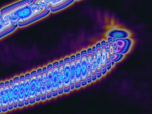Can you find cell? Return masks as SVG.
I'll return each instance as SVG.
<instances>
[{
	"label": "cell",
	"instance_id": "obj_1",
	"mask_svg": "<svg viewBox=\"0 0 152 114\" xmlns=\"http://www.w3.org/2000/svg\"><path fill=\"white\" fill-rule=\"evenodd\" d=\"M51 13L47 6H36L27 4L15 10L11 13L1 14L0 17L3 20H8L23 27L44 18Z\"/></svg>",
	"mask_w": 152,
	"mask_h": 114
},
{
	"label": "cell",
	"instance_id": "obj_2",
	"mask_svg": "<svg viewBox=\"0 0 152 114\" xmlns=\"http://www.w3.org/2000/svg\"><path fill=\"white\" fill-rule=\"evenodd\" d=\"M114 49L115 53L125 55L128 54L133 45V41L130 38L112 39Z\"/></svg>",
	"mask_w": 152,
	"mask_h": 114
},
{
	"label": "cell",
	"instance_id": "obj_3",
	"mask_svg": "<svg viewBox=\"0 0 152 114\" xmlns=\"http://www.w3.org/2000/svg\"><path fill=\"white\" fill-rule=\"evenodd\" d=\"M74 1V0H51L46 6L51 12L55 13L71 5Z\"/></svg>",
	"mask_w": 152,
	"mask_h": 114
},
{
	"label": "cell",
	"instance_id": "obj_4",
	"mask_svg": "<svg viewBox=\"0 0 152 114\" xmlns=\"http://www.w3.org/2000/svg\"><path fill=\"white\" fill-rule=\"evenodd\" d=\"M19 86H18V96L17 108H21L24 106V75L21 74L19 76Z\"/></svg>",
	"mask_w": 152,
	"mask_h": 114
},
{
	"label": "cell",
	"instance_id": "obj_5",
	"mask_svg": "<svg viewBox=\"0 0 152 114\" xmlns=\"http://www.w3.org/2000/svg\"><path fill=\"white\" fill-rule=\"evenodd\" d=\"M107 37L114 39H122L130 38L131 34L129 32L125 30L121 29H112L108 32L106 34Z\"/></svg>",
	"mask_w": 152,
	"mask_h": 114
},
{
	"label": "cell",
	"instance_id": "obj_6",
	"mask_svg": "<svg viewBox=\"0 0 152 114\" xmlns=\"http://www.w3.org/2000/svg\"><path fill=\"white\" fill-rule=\"evenodd\" d=\"M10 90V82L9 80H6L4 81V92L3 96L2 97V106L1 111L2 112H5L8 109V96Z\"/></svg>",
	"mask_w": 152,
	"mask_h": 114
},
{
	"label": "cell",
	"instance_id": "obj_7",
	"mask_svg": "<svg viewBox=\"0 0 152 114\" xmlns=\"http://www.w3.org/2000/svg\"><path fill=\"white\" fill-rule=\"evenodd\" d=\"M14 83L13 87V109H16L18 103V86H19V76H16L13 79Z\"/></svg>",
	"mask_w": 152,
	"mask_h": 114
},
{
	"label": "cell",
	"instance_id": "obj_8",
	"mask_svg": "<svg viewBox=\"0 0 152 114\" xmlns=\"http://www.w3.org/2000/svg\"><path fill=\"white\" fill-rule=\"evenodd\" d=\"M111 61V65L112 67H114L115 66V63H119V62L122 61L123 59L125 58V55L121 54H118V53H114L112 56H110Z\"/></svg>",
	"mask_w": 152,
	"mask_h": 114
},
{
	"label": "cell",
	"instance_id": "obj_9",
	"mask_svg": "<svg viewBox=\"0 0 152 114\" xmlns=\"http://www.w3.org/2000/svg\"><path fill=\"white\" fill-rule=\"evenodd\" d=\"M52 81L47 79L45 83L46 99H48V100H50L52 98Z\"/></svg>",
	"mask_w": 152,
	"mask_h": 114
},
{
	"label": "cell",
	"instance_id": "obj_10",
	"mask_svg": "<svg viewBox=\"0 0 152 114\" xmlns=\"http://www.w3.org/2000/svg\"><path fill=\"white\" fill-rule=\"evenodd\" d=\"M13 87H10L9 93L8 96V109L9 111H11L13 109Z\"/></svg>",
	"mask_w": 152,
	"mask_h": 114
},
{
	"label": "cell",
	"instance_id": "obj_11",
	"mask_svg": "<svg viewBox=\"0 0 152 114\" xmlns=\"http://www.w3.org/2000/svg\"><path fill=\"white\" fill-rule=\"evenodd\" d=\"M105 58H106V67L108 72H109L112 69V65H111V58H110V54L109 52V48H108V42L106 41V51L105 54Z\"/></svg>",
	"mask_w": 152,
	"mask_h": 114
},
{
	"label": "cell",
	"instance_id": "obj_12",
	"mask_svg": "<svg viewBox=\"0 0 152 114\" xmlns=\"http://www.w3.org/2000/svg\"><path fill=\"white\" fill-rule=\"evenodd\" d=\"M30 4L36 6H46L51 0H29Z\"/></svg>",
	"mask_w": 152,
	"mask_h": 114
},
{
	"label": "cell",
	"instance_id": "obj_13",
	"mask_svg": "<svg viewBox=\"0 0 152 114\" xmlns=\"http://www.w3.org/2000/svg\"><path fill=\"white\" fill-rule=\"evenodd\" d=\"M101 67H102V76H106L108 71H107L106 67V58H105V54H102L101 56Z\"/></svg>",
	"mask_w": 152,
	"mask_h": 114
},
{
	"label": "cell",
	"instance_id": "obj_14",
	"mask_svg": "<svg viewBox=\"0 0 152 114\" xmlns=\"http://www.w3.org/2000/svg\"><path fill=\"white\" fill-rule=\"evenodd\" d=\"M96 76L97 79L100 80L102 77V67H101V61L100 60H96Z\"/></svg>",
	"mask_w": 152,
	"mask_h": 114
},
{
	"label": "cell",
	"instance_id": "obj_15",
	"mask_svg": "<svg viewBox=\"0 0 152 114\" xmlns=\"http://www.w3.org/2000/svg\"><path fill=\"white\" fill-rule=\"evenodd\" d=\"M87 50V65L92 67L93 64V58H92V48H88Z\"/></svg>",
	"mask_w": 152,
	"mask_h": 114
},
{
	"label": "cell",
	"instance_id": "obj_16",
	"mask_svg": "<svg viewBox=\"0 0 152 114\" xmlns=\"http://www.w3.org/2000/svg\"><path fill=\"white\" fill-rule=\"evenodd\" d=\"M86 79H87V84H90L92 83V74H91V67L89 65H87L86 68Z\"/></svg>",
	"mask_w": 152,
	"mask_h": 114
},
{
	"label": "cell",
	"instance_id": "obj_17",
	"mask_svg": "<svg viewBox=\"0 0 152 114\" xmlns=\"http://www.w3.org/2000/svg\"><path fill=\"white\" fill-rule=\"evenodd\" d=\"M46 70H47L48 79L52 81V75H53V70H52V64H48L46 65Z\"/></svg>",
	"mask_w": 152,
	"mask_h": 114
},
{
	"label": "cell",
	"instance_id": "obj_18",
	"mask_svg": "<svg viewBox=\"0 0 152 114\" xmlns=\"http://www.w3.org/2000/svg\"><path fill=\"white\" fill-rule=\"evenodd\" d=\"M91 74H92V82L96 81L97 76H96V63H93L92 66L91 67Z\"/></svg>",
	"mask_w": 152,
	"mask_h": 114
},
{
	"label": "cell",
	"instance_id": "obj_19",
	"mask_svg": "<svg viewBox=\"0 0 152 114\" xmlns=\"http://www.w3.org/2000/svg\"><path fill=\"white\" fill-rule=\"evenodd\" d=\"M46 100V93L45 84H42L40 87V100L44 102Z\"/></svg>",
	"mask_w": 152,
	"mask_h": 114
},
{
	"label": "cell",
	"instance_id": "obj_20",
	"mask_svg": "<svg viewBox=\"0 0 152 114\" xmlns=\"http://www.w3.org/2000/svg\"><path fill=\"white\" fill-rule=\"evenodd\" d=\"M47 79L48 74L47 70H46V66H45L42 68V84H45Z\"/></svg>",
	"mask_w": 152,
	"mask_h": 114
},
{
	"label": "cell",
	"instance_id": "obj_21",
	"mask_svg": "<svg viewBox=\"0 0 152 114\" xmlns=\"http://www.w3.org/2000/svg\"><path fill=\"white\" fill-rule=\"evenodd\" d=\"M57 83V82H52V98H56L58 96Z\"/></svg>",
	"mask_w": 152,
	"mask_h": 114
},
{
	"label": "cell",
	"instance_id": "obj_22",
	"mask_svg": "<svg viewBox=\"0 0 152 114\" xmlns=\"http://www.w3.org/2000/svg\"><path fill=\"white\" fill-rule=\"evenodd\" d=\"M80 52V57L82 63H87V50L84 49L81 50Z\"/></svg>",
	"mask_w": 152,
	"mask_h": 114
},
{
	"label": "cell",
	"instance_id": "obj_23",
	"mask_svg": "<svg viewBox=\"0 0 152 114\" xmlns=\"http://www.w3.org/2000/svg\"><path fill=\"white\" fill-rule=\"evenodd\" d=\"M96 47V54H97V60H101V56H102V50H101V42H98L95 45Z\"/></svg>",
	"mask_w": 152,
	"mask_h": 114
},
{
	"label": "cell",
	"instance_id": "obj_24",
	"mask_svg": "<svg viewBox=\"0 0 152 114\" xmlns=\"http://www.w3.org/2000/svg\"><path fill=\"white\" fill-rule=\"evenodd\" d=\"M81 87H82V84H81L80 77H75L74 89L79 90Z\"/></svg>",
	"mask_w": 152,
	"mask_h": 114
},
{
	"label": "cell",
	"instance_id": "obj_25",
	"mask_svg": "<svg viewBox=\"0 0 152 114\" xmlns=\"http://www.w3.org/2000/svg\"><path fill=\"white\" fill-rule=\"evenodd\" d=\"M64 93L68 94L71 92L70 89V84L69 82H65L64 81Z\"/></svg>",
	"mask_w": 152,
	"mask_h": 114
},
{
	"label": "cell",
	"instance_id": "obj_26",
	"mask_svg": "<svg viewBox=\"0 0 152 114\" xmlns=\"http://www.w3.org/2000/svg\"><path fill=\"white\" fill-rule=\"evenodd\" d=\"M64 60L63 59L59 61V74L64 75Z\"/></svg>",
	"mask_w": 152,
	"mask_h": 114
},
{
	"label": "cell",
	"instance_id": "obj_27",
	"mask_svg": "<svg viewBox=\"0 0 152 114\" xmlns=\"http://www.w3.org/2000/svg\"><path fill=\"white\" fill-rule=\"evenodd\" d=\"M69 61H70V66H69V68H76V61L75 55H71L69 57Z\"/></svg>",
	"mask_w": 152,
	"mask_h": 114
},
{
	"label": "cell",
	"instance_id": "obj_28",
	"mask_svg": "<svg viewBox=\"0 0 152 114\" xmlns=\"http://www.w3.org/2000/svg\"><path fill=\"white\" fill-rule=\"evenodd\" d=\"M80 79H81V84H82V87H86L87 84L86 74H81Z\"/></svg>",
	"mask_w": 152,
	"mask_h": 114
},
{
	"label": "cell",
	"instance_id": "obj_29",
	"mask_svg": "<svg viewBox=\"0 0 152 114\" xmlns=\"http://www.w3.org/2000/svg\"><path fill=\"white\" fill-rule=\"evenodd\" d=\"M101 50H102V54H106V41L105 40H102L101 42Z\"/></svg>",
	"mask_w": 152,
	"mask_h": 114
},
{
	"label": "cell",
	"instance_id": "obj_30",
	"mask_svg": "<svg viewBox=\"0 0 152 114\" xmlns=\"http://www.w3.org/2000/svg\"><path fill=\"white\" fill-rule=\"evenodd\" d=\"M92 58H93V63H96L97 60V54H96V47L95 45H93L92 47Z\"/></svg>",
	"mask_w": 152,
	"mask_h": 114
},
{
	"label": "cell",
	"instance_id": "obj_31",
	"mask_svg": "<svg viewBox=\"0 0 152 114\" xmlns=\"http://www.w3.org/2000/svg\"><path fill=\"white\" fill-rule=\"evenodd\" d=\"M36 74H37V80L42 81V68H39L36 70Z\"/></svg>",
	"mask_w": 152,
	"mask_h": 114
},
{
	"label": "cell",
	"instance_id": "obj_32",
	"mask_svg": "<svg viewBox=\"0 0 152 114\" xmlns=\"http://www.w3.org/2000/svg\"><path fill=\"white\" fill-rule=\"evenodd\" d=\"M63 60H64V67H69V66H70L69 57H66Z\"/></svg>",
	"mask_w": 152,
	"mask_h": 114
},
{
	"label": "cell",
	"instance_id": "obj_33",
	"mask_svg": "<svg viewBox=\"0 0 152 114\" xmlns=\"http://www.w3.org/2000/svg\"><path fill=\"white\" fill-rule=\"evenodd\" d=\"M75 57H76V64H82V60H81V57H80V52H78L76 53V54L75 55Z\"/></svg>",
	"mask_w": 152,
	"mask_h": 114
},
{
	"label": "cell",
	"instance_id": "obj_34",
	"mask_svg": "<svg viewBox=\"0 0 152 114\" xmlns=\"http://www.w3.org/2000/svg\"><path fill=\"white\" fill-rule=\"evenodd\" d=\"M74 1H79V0H74Z\"/></svg>",
	"mask_w": 152,
	"mask_h": 114
}]
</instances>
